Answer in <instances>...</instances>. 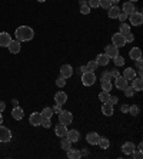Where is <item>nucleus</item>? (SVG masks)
<instances>
[{"mask_svg": "<svg viewBox=\"0 0 143 159\" xmlns=\"http://www.w3.org/2000/svg\"><path fill=\"white\" fill-rule=\"evenodd\" d=\"M95 82H96L95 72H84L82 75V83L84 86H92V85H95Z\"/></svg>", "mask_w": 143, "mask_h": 159, "instance_id": "nucleus-2", "label": "nucleus"}, {"mask_svg": "<svg viewBox=\"0 0 143 159\" xmlns=\"http://www.w3.org/2000/svg\"><path fill=\"white\" fill-rule=\"evenodd\" d=\"M10 42H11V37L7 32H2L0 33V46L2 48H7Z\"/></svg>", "mask_w": 143, "mask_h": 159, "instance_id": "nucleus-13", "label": "nucleus"}, {"mask_svg": "<svg viewBox=\"0 0 143 159\" xmlns=\"http://www.w3.org/2000/svg\"><path fill=\"white\" fill-rule=\"evenodd\" d=\"M125 40H126V43H130V42H133V40H135V34H132V33L125 34Z\"/></svg>", "mask_w": 143, "mask_h": 159, "instance_id": "nucleus-45", "label": "nucleus"}, {"mask_svg": "<svg viewBox=\"0 0 143 159\" xmlns=\"http://www.w3.org/2000/svg\"><path fill=\"white\" fill-rule=\"evenodd\" d=\"M40 125L43 126V128H46V129H47V128H50V126H51L50 119H43V120H42V123H40Z\"/></svg>", "mask_w": 143, "mask_h": 159, "instance_id": "nucleus-44", "label": "nucleus"}, {"mask_svg": "<svg viewBox=\"0 0 143 159\" xmlns=\"http://www.w3.org/2000/svg\"><path fill=\"white\" fill-rule=\"evenodd\" d=\"M129 57L132 60H137L142 57V50H140L139 48H133L130 49V52H129Z\"/></svg>", "mask_w": 143, "mask_h": 159, "instance_id": "nucleus-24", "label": "nucleus"}, {"mask_svg": "<svg viewBox=\"0 0 143 159\" xmlns=\"http://www.w3.org/2000/svg\"><path fill=\"white\" fill-rule=\"evenodd\" d=\"M132 86H133V89H135L136 92H140V90L143 89V80H142V78H140V76H136V78L132 80Z\"/></svg>", "mask_w": 143, "mask_h": 159, "instance_id": "nucleus-21", "label": "nucleus"}, {"mask_svg": "<svg viewBox=\"0 0 143 159\" xmlns=\"http://www.w3.org/2000/svg\"><path fill=\"white\" fill-rule=\"evenodd\" d=\"M2 122H3V116H2V113H0V125H2Z\"/></svg>", "mask_w": 143, "mask_h": 159, "instance_id": "nucleus-57", "label": "nucleus"}, {"mask_svg": "<svg viewBox=\"0 0 143 159\" xmlns=\"http://www.w3.org/2000/svg\"><path fill=\"white\" fill-rule=\"evenodd\" d=\"M102 112H103V115H105V116H112V115L114 113V111H113V105H110L109 102L103 103V106H102Z\"/></svg>", "mask_w": 143, "mask_h": 159, "instance_id": "nucleus-20", "label": "nucleus"}, {"mask_svg": "<svg viewBox=\"0 0 143 159\" xmlns=\"http://www.w3.org/2000/svg\"><path fill=\"white\" fill-rule=\"evenodd\" d=\"M87 4L90 6V9H96L99 7V0H89Z\"/></svg>", "mask_w": 143, "mask_h": 159, "instance_id": "nucleus-42", "label": "nucleus"}, {"mask_svg": "<svg viewBox=\"0 0 143 159\" xmlns=\"http://www.w3.org/2000/svg\"><path fill=\"white\" fill-rule=\"evenodd\" d=\"M102 82H112V75H110V72H103Z\"/></svg>", "mask_w": 143, "mask_h": 159, "instance_id": "nucleus-40", "label": "nucleus"}, {"mask_svg": "<svg viewBox=\"0 0 143 159\" xmlns=\"http://www.w3.org/2000/svg\"><path fill=\"white\" fill-rule=\"evenodd\" d=\"M55 102L57 105H60V106H63V105L67 102V95L66 92H56L55 95Z\"/></svg>", "mask_w": 143, "mask_h": 159, "instance_id": "nucleus-12", "label": "nucleus"}, {"mask_svg": "<svg viewBox=\"0 0 143 159\" xmlns=\"http://www.w3.org/2000/svg\"><path fill=\"white\" fill-rule=\"evenodd\" d=\"M127 17H129V15H127V13H125V11H120V13H119V16H118V19L120 20L122 23L125 22V20H126Z\"/></svg>", "mask_w": 143, "mask_h": 159, "instance_id": "nucleus-43", "label": "nucleus"}, {"mask_svg": "<svg viewBox=\"0 0 143 159\" xmlns=\"http://www.w3.org/2000/svg\"><path fill=\"white\" fill-rule=\"evenodd\" d=\"M105 53H106L109 57L114 59L116 56H119V48H116L114 44H110V46H106L105 48Z\"/></svg>", "mask_w": 143, "mask_h": 159, "instance_id": "nucleus-9", "label": "nucleus"}, {"mask_svg": "<svg viewBox=\"0 0 143 159\" xmlns=\"http://www.w3.org/2000/svg\"><path fill=\"white\" fill-rule=\"evenodd\" d=\"M136 70H137V75H139L140 78H142V75H143V70H142V69H136Z\"/></svg>", "mask_w": 143, "mask_h": 159, "instance_id": "nucleus-54", "label": "nucleus"}, {"mask_svg": "<svg viewBox=\"0 0 143 159\" xmlns=\"http://www.w3.org/2000/svg\"><path fill=\"white\" fill-rule=\"evenodd\" d=\"M123 92H125V95H126L127 98H132L133 95L136 93V90L133 89V86H127L126 89H123Z\"/></svg>", "mask_w": 143, "mask_h": 159, "instance_id": "nucleus-33", "label": "nucleus"}, {"mask_svg": "<svg viewBox=\"0 0 143 159\" xmlns=\"http://www.w3.org/2000/svg\"><path fill=\"white\" fill-rule=\"evenodd\" d=\"M79 3H80V6H82V4H87V2H86V0H80Z\"/></svg>", "mask_w": 143, "mask_h": 159, "instance_id": "nucleus-56", "label": "nucleus"}, {"mask_svg": "<svg viewBox=\"0 0 143 159\" xmlns=\"http://www.w3.org/2000/svg\"><path fill=\"white\" fill-rule=\"evenodd\" d=\"M51 111H53V113H60V112H62V106L56 103V106L51 107Z\"/></svg>", "mask_w": 143, "mask_h": 159, "instance_id": "nucleus-46", "label": "nucleus"}, {"mask_svg": "<svg viewBox=\"0 0 143 159\" xmlns=\"http://www.w3.org/2000/svg\"><path fill=\"white\" fill-rule=\"evenodd\" d=\"M119 102V98H116V96H110L109 98V103L110 105H116Z\"/></svg>", "mask_w": 143, "mask_h": 159, "instance_id": "nucleus-47", "label": "nucleus"}, {"mask_svg": "<svg viewBox=\"0 0 143 159\" xmlns=\"http://www.w3.org/2000/svg\"><path fill=\"white\" fill-rule=\"evenodd\" d=\"M67 126L66 125H63V123H59V125H56V129H55V133H56V136H59V138H65L66 136V133H67Z\"/></svg>", "mask_w": 143, "mask_h": 159, "instance_id": "nucleus-14", "label": "nucleus"}, {"mask_svg": "<svg viewBox=\"0 0 143 159\" xmlns=\"http://www.w3.org/2000/svg\"><path fill=\"white\" fill-rule=\"evenodd\" d=\"M72 75H73V67L70 66V65H62V67H60V76L69 79Z\"/></svg>", "mask_w": 143, "mask_h": 159, "instance_id": "nucleus-10", "label": "nucleus"}, {"mask_svg": "<svg viewBox=\"0 0 143 159\" xmlns=\"http://www.w3.org/2000/svg\"><path fill=\"white\" fill-rule=\"evenodd\" d=\"M129 2H132V3H133V2H137V0H129Z\"/></svg>", "mask_w": 143, "mask_h": 159, "instance_id": "nucleus-59", "label": "nucleus"}, {"mask_svg": "<svg viewBox=\"0 0 143 159\" xmlns=\"http://www.w3.org/2000/svg\"><path fill=\"white\" fill-rule=\"evenodd\" d=\"M72 122H73V115H72V112L62 111L59 113V123H63V125L69 126Z\"/></svg>", "mask_w": 143, "mask_h": 159, "instance_id": "nucleus-3", "label": "nucleus"}, {"mask_svg": "<svg viewBox=\"0 0 143 159\" xmlns=\"http://www.w3.org/2000/svg\"><path fill=\"white\" fill-rule=\"evenodd\" d=\"M66 138L69 139L70 142H72V143H73V142H77V141H79V138H80V133L77 132L76 129H70V130H67Z\"/></svg>", "mask_w": 143, "mask_h": 159, "instance_id": "nucleus-16", "label": "nucleus"}, {"mask_svg": "<svg viewBox=\"0 0 143 159\" xmlns=\"http://www.w3.org/2000/svg\"><path fill=\"white\" fill-rule=\"evenodd\" d=\"M11 132L6 126H0V142H10Z\"/></svg>", "mask_w": 143, "mask_h": 159, "instance_id": "nucleus-6", "label": "nucleus"}, {"mask_svg": "<svg viewBox=\"0 0 143 159\" xmlns=\"http://www.w3.org/2000/svg\"><path fill=\"white\" fill-rule=\"evenodd\" d=\"M129 20L132 23V26H140L143 23V15L140 11H133L132 15H129Z\"/></svg>", "mask_w": 143, "mask_h": 159, "instance_id": "nucleus-4", "label": "nucleus"}, {"mask_svg": "<svg viewBox=\"0 0 143 159\" xmlns=\"http://www.w3.org/2000/svg\"><path fill=\"white\" fill-rule=\"evenodd\" d=\"M96 63H97V66H107L110 62V57L106 55V53H100V55L96 56Z\"/></svg>", "mask_w": 143, "mask_h": 159, "instance_id": "nucleus-8", "label": "nucleus"}, {"mask_svg": "<svg viewBox=\"0 0 143 159\" xmlns=\"http://www.w3.org/2000/svg\"><path fill=\"white\" fill-rule=\"evenodd\" d=\"M123 78H125L126 80H133V79L136 78V70L133 69V67H127V69H125V72H123Z\"/></svg>", "mask_w": 143, "mask_h": 159, "instance_id": "nucleus-23", "label": "nucleus"}, {"mask_svg": "<svg viewBox=\"0 0 143 159\" xmlns=\"http://www.w3.org/2000/svg\"><path fill=\"white\" fill-rule=\"evenodd\" d=\"M56 85L59 86V88H63V86L66 85V78H63V76H59V78L56 79Z\"/></svg>", "mask_w": 143, "mask_h": 159, "instance_id": "nucleus-39", "label": "nucleus"}, {"mask_svg": "<svg viewBox=\"0 0 143 159\" xmlns=\"http://www.w3.org/2000/svg\"><path fill=\"white\" fill-rule=\"evenodd\" d=\"M112 88H113L112 82H102V90H105V92H112Z\"/></svg>", "mask_w": 143, "mask_h": 159, "instance_id": "nucleus-31", "label": "nucleus"}, {"mask_svg": "<svg viewBox=\"0 0 143 159\" xmlns=\"http://www.w3.org/2000/svg\"><path fill=\"white\" fill-rule=\"evenodd\" d=\"M136 149H139V151H142V149H143V143H139V145H137V148H136Z\"/></svg>", "mask_w": 143, "mask_h": 159, "instance_id": "nucleus-55", "label": "nucleus"}, {"mask_svg": "<svg viewBox=\"0 0 143 159\" xmlns=\"http://www.w3.org/2000/svg\"><path fill=\"white\" fill-rule=\"evenodd\" d=\"M110 75H112V78H118V76H120V73H119L118 69H114V70L110 72Z\"/></svg>", "mask_w": 143, "mask_h": 159, "instance_id": "nucleus-49", "label": "nucleus"}, {"mask_svg": "<svg viewBox=\"0 0 143 159\" xmlns=\"http://www.w3.org/2000/svg\"><path fill=\"white\" fill-rule=\"evenodd\" d=\"M86 66H87V70L89 72H95L96 69H97V63H96L95 60H92V62H89Z\"/></svg>", "mask_w": 143, "mask_h": 159, "instance_id": "nucleus-37", "label": "nucleus"}, {"mask_svg": "<svg viewBox=\"0 0 143 159\" xmlns=\"http://www.w3.org/2000/svg\"><path fill=\"white\" fill-rule=\"evenodd\" d=\"M114 65H116V66H123V65H125V59H123V56H120V55H119V56H116V57H114Z\"/></svg>", "mask_w": 143, "mask_h": 159, "instance_id": "nucleus-34", "label": "nucleus"}, {"mask_svg": "<svg viewBox=\"0 0 143 159\" xmlns=\"http://www.w3.org/2000/svg\"><path fill=\"white\" fill-rule=\"evenodd\" d=\"M109 98H110V93L109 92H105V90H102V92L99 93V99H100V102H103V103L109 102Z\"/></svg>", "mask_w": 143, "mask_h": 159, "instance_id": "nucleus-30", "label": "nucleus"}, {"mask_svg": "<svg viewBox=\"0 0 143 159\" xmlns=\"http://www.w3.org/2000/svg\"><path fill=\"white\" fill-rule=\"evenodd\" d=\"M119 2H120V0H110V3H112V6H118Z\"/></svg>", "mask_w": 143, "mask_h": 159, "instance_id": "nucleus-52", "label": "nucleus"}, {"mask_svg": "<svg viewBox=\"0 0 143 159\" xmlns=\"http://www.w3.org/2000/svg\"><path fill=\"white\" fill-rule=\"evenodd\" d=\"M37 2H40V3H44V2H46V0H37Z\"/></svg>", "mask_w": 143, "mask_h": 159, "instance_id": "nucleus-58", "label": "nucleus"}, {"mask_svg": "<svg viewBox=\"0 0 143 159\" xmlns=\"http://www.w3.org/2000/svg\"><path fill=\"white\" fill-rule=\"evenodd\" d=\"M9 52L13 53V55H17L19 52H20V49H22V44H20V42L19 40H11L10 43H9Z\"/></svg>", "mask_w": 143, "mask_h": 159, "instance_id": "nucleus-11", "label": "nucleus"}, {"mask_svg": "<svg viewBox=\"0 0 143 159\" xmlns=\"http://www.w3.org/2000/svg\"><path fill=\"white\" fill-rule=\"evenodd\" d=\"M42 120H43V118H42V113L40 112H33L32 115H30L29 118V122L32 126H40Z\"/></svg>", "mask_w": 143, "mask_h": 159, "instance_id": "nucleus-7", "label": "nucleus"}, {"mask_svg": "<svg viewBox=\"0 0 143 159\" xmlns=\"http://www.w3.org/2000/svg\"><path fill=\"white\" fill-rule=\"evenodd\" d=\"M112 43L116 46V48H123L126 44V40H125V36L122 33H114L112 36Z\"/></svg>", "mask_w": 143, "mask_h": 159, "instance_id": "nucleus-5", "label": "nucleus"}, {"mask_svg": "<svg viewBox=\"0 0 143 159\" xmlns=\"http://www.w3.org/2000/svg\"><path fill=\"white\" fill-rule=\"evenodd\" d=\"M127 111H129V106H127V105H122V106H120V112H122V113H126Z\"/></svg>", "mask_w": 143, "mask_h": 159, "instance_id": "nucleus-50", "label": "nucleus"}, {"mask_svg": "<svg viewBox=\"0 0 143 159\" xmlns=\"http://www.w3.org/2000/svg\"><path fill=\"white\" fill-rule=\"evenodd\" d=\"M4 109H6V103H4V102H2V100H0V113H2V112H3Z\"/></svg>", "mask_w": 143, "mask_h": 159, "instance_id": "nucleus-51", "label": "nucleus"}, {"mask_svg": "<svg viewBox=\"0 0 143 159\" xmlns=\"http://www.w3.org/2000/svg\"><path fill=\"white\" fill-rule=\"evenodd\" d=\"M40 113H42V118H43V119H51V116L55 115V113H53V111H51V107H44Z\"/></svg>", "mask_w": 143, "mask_h": 159, "instance_id": "nucleus-27", "label": "nucleus"}, {"mask_svg": "<svg viewBox=\"0 0 143 159\" xmlns=\"http://www.w3.org/2000/svg\"><path fill=\"white\" fill-rule=\"evenodd\" d=\"M80 70H82V73H84V72H89V70H87V66H86V65L80 67Z\"/></svg>", "mask_w": 143, "mask_h": 159, "instance_id": "nucleus-53", "label": "nucleus"}, {"mask_svg": "<svg viewBox=\"0 0 143 159\" xmlns=\"http://www.w3.org/2000/svg\"><path fill=\"white\" fill-rule=\"evenodd\" d=\"M99 6L107 10V9L112 6V3H110V0H99Z\"/></svg>", "mask_w": 143, "mask_h": 159, "instance_id": "nucleus-36", "label": "nucleus"}, {"mask_svg": "<svg viewBox=\"0 0 143 159\" xmlns=\"http://www.w3.org/2000/svg\"><path fill=\"white\" fill-rule=\"evenodd\" d=\"M107 10H109L107 11V15H109L110 19H118V16H119V13L122 11V9L118 7V6H110Z\"/></svg>", "mask_w": 143, "mask_h": 159, "instance_id": "nucleus-22", "label": "nucleus"}, {"mask_svg": "<svg viewBox=\"0 0 143 159\" xmlns=\"http://www.w3.org/2000/svg\"><path fill=\"white\" fill-rule=\"evenodd\" d=\"M90 10H92V9H90V6H89V4H82V6H80V13H82V15H89V13H90Z\"/></svg>", "mask_w": 143, "mask_h": 159, "instance_id": "nucleus-35", "label": "nucleus"}, {"mask_svg": "<svg viewBox=\"0 0 143 159\" xmlns=\"http://www.w3.org/2000/svg\"><path fill=\"white\" fill-rule=\"evenodd\" d=\"M70 148H72V142H70L69 139L65 136V139L62 141V149H65V151H69Z\"/></svg>", "mask_w": 143, "mask_h": 159, "instance_id": "nucleus-32", "label": "nucleus"}, {"mask_svg": "<svg viewBox=\"0 0 143 159\" xmlns=\"http://www.w3.org/2000/svg\"><path fill=\"white\" fill-rule=\"evenodd\" d=\"M132 155H133V158L135 159H142L143 153H142V151H139V149H135V151L132 152Z\"/></svg>", "mask_w": 143, "mask_h": 159, "instance_id": "nucleus-41", "label": "nucleus"}, {"mask_svg": "<svg viewBox=\"0 0 143 159\" xmlns=\"http://www.w3.org/2000/svg\"><path fill=\"white\" fill-rule=\"evenodd\" d=\"M143 67V62H142V57L136 60V69H142Z\"/></svg>", "mask_w": 143, "mask_h": 159, "instance_id": "nucleus-48", "label": "nucleus"}, {"mask_svg": "<svg viewBox=\"0 0 143 159\" xmlns=\"http://www.w3.org/2000/svg\"><path fill=\"white\" fill-rule=\"evenodd\" d=\"M86 139H87V142L90 145H97V142H99V139H100V135L96 132H90L86 135Z\"/></svg>", "mask_w": 143, "mask_h": 159, "instance_id": "nucleus-17", "label": "nucleus"}, {"mask_svg": "<svg viewBox=\"0 0 143 159\" xmlns=\"http://www.w3.org/2000/svg\"><path fill=\"white\" fill-rule=\"evenodd\" d=\"M15 36H16V40H19L20 43L22 42H29L34 37V30L29 26H20L16 29Z\"/></svg>", "mask_w": 143, "mask_h": 159, "instance_id": "nucleus-1", "label": "nucleus"}, {"mask_svg": "<svg viewBox=\"0 0 143 159\" xmlns=\"http://www.w3.org/2000/svg\"><path fill=\"white\" fill-rule=\"evenodd\" d=\"M125 13H127V15H132L133 11H135V4L132 3V2H126L125 4H123V10Z\"/></svg>", "mask_w": 143, "mask_h": 159, "instance_id": "nucleus-26", "label": "nucleus"}, {"mask_svg": "<svg viewBox=\"0 0 143 159\" xmlns=\"http://www.w3.org/2000/svg\"><path fill=\"white\" fill-rule=\"evenodd\" d=\"M97 145L100 146V149H107L110 146V142H109V139H107V138H102V136H100Z\"/></svg>", "mask_w": 143, "mask_h": 159, "instance_id": "nucleus-28", "label": "nucleus"}, {"mask_svg": "<svg viewBox=\"0 0 143 159\" xmlns=\"http://www.w3.org/2000/svg\"><path fill=\"white\" fill-rule=\"evenodd\" d=\"M129 113H130V115H133V116H136L137 115V113H139V107L136 106V105H132V106H129Z\"/></svg>", "mask_w": 143, "mask_h": 159, "instance_id": "nucleus-38", "label": "nucleus"}, {"mask_svg": "<svg viewBox=\"0 0 143 159\" xmlns=\"http://www.w3.org/2000/svg\"><path fill=\"white\" fill-rule=\"evenodd\" d=\"M11 116H13V119H16V120H22L23 116H25V112H23L22 107L15 106V109L11 111Z\"/></svg>", "mask_w": 143, "mask_h": 159, "instance_id": "nucleus-18", "label": "nucleus"}, {"mask_svg": "<svg viewBox=\"0 0 143 159\" xmlns=\"http://www.w3.org/2000/svg\"><path fill=\"white\" fill-rule=\"evenodd\" d=\"M116 80H114V86L119 89V90H123V89L127 88V80H126L123 76H118V78H114Z\"/></svg>", "mask_w": 143, "mask_h": 159, "instance_id": "nucleus-15", "label": "nucleus"}, {"mask_svg": "<svg viewBox=\"0 0 143 159\" xmlns=\"http://www.w3.org/2000/svg\"><path fill=\"white\" fill-rule=\"evenodd\" d=\"M119 29H120V32H119V33H122L123 36H125V34H127V33H130V26H129L127 23H125V22L122 23Z\"/></svg>", "mask_w": 143, "mask_h": 159, "instance_id": "nucleus-29", "label": "nucleus"}, {"mask_svg": "<svg viewBox=\"0 0 143 159\" xmlns=\"http://www.w3.org/2000/svg\"><path fill=\"white\" fill-rule=\"evenodd\" d=\"M67 152V158L69 159H79L82 156V152L79 151V149H72L70 148L69 151H66Z\"/></svg>", "mask_w": 143, "mask_h": 159, "instance_id": "nucleus-25", "label": "nucleus"}, {"mask_svg": "<svg viewBox=\"0 0 143 159\" xmlns=\"http://www.w3.org/2000/svg\"><path fill=\"white\" fill-rule=\"evenodd\" d=\"M135 149H136V146L133 142H126V143L122 146V151H123L125 155H132V152L135 151Z\"/></svg>", "mask_w": 143, "mask_h": 159, "instance_id": "nucleus-19", "label": "nucleus"}]
</instances>
